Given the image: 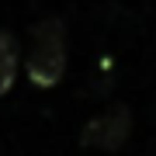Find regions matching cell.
Instances as JSON below:
<instances>
[{
  "mask_svg": "<svg viewBox=\"0 0 156 156\" xmlns=\"http://www.w3.org/2000/svg\"><path fill=\"white\" fill-rule=\"evenodd\" d=\"M128 135H132V111H128L125 104H115V108H108V111L94 115L83 128H80V142H83L87 149H104V153L122 149L128 142Z\"/></svg>",
  "mask_w": 156,
  "mask_h": 156,
  "instance_id": "7a4b0ae2",
  "label": "cell"
},
{
  "mask_svg": "<svg viewBox=\"0 0 156 156\" xmlns=\"http://www.w3.org/2000/svg\"><path fill=\"white\" fill-rule=\"evenodd\" d=\"M24 73H28L31 87H38V90H52L66 76V24L59 17H42V21L31 24Z\"/></svg>",
  "mask_w": 156,
  "mask_h": 156,
  "instance_id": "6da1fadb",
  "label": "cell"
},
{
  "mask_svg": "<svg viewBox=\"0 0 156 156\" xmlns=\"http://www.w3.org/2000/svg\"><path fill=\"white\" fill-rule=\"evenodd\" d=\"M17 69H21V45L11 31H0V97L11 94Z\"/></svg>",
  "mask_w": 156,
  "mask_h": 156,
  "instance_id": "3957f363",
  "label": "cell"
}]
</instances>
